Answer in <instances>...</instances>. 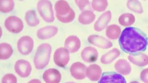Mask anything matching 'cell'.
<instances>
[{
	"label": "cell",
	"mask_w": 148,
	"mask_h": 83,
	"mask_svg": "<svg viewBox=\"0 0 148 83\" xmlns=\"http://www.w3.org/2000/svg\"><path fill=\"white\" fill-rule=\"evenodd\" d=\"M119 43L123 51L128 53H136L146 50L147 38L138 28L128 27L121 33Z\"/></svg>",
	"instance_id": "1"
},
{
	"label": "cell",
	"mask_w": 148,
	"mask_h": 83,
	"mask_svg": "<svg viewBox=\"0 0 148 83\" xmlns=\"http://www.w3.org/2000/svg\"><path fill=\"white\" fill-rule=\"evenodd\" d=\"M51 51L52 47L50 44L43 43L38 46L34 58V65L36 68L42 69L48 65Z\"/></svg>",
	"instance_id": "2"
},
{
	"label": "cell",
	"mask_w": 148,
	"mask_h": 83,
	"mask_svg": "<svg viewBox=\"0 0 148 83\" xmlns=\"http://www.w3.org/2000/svg\"><path fill=\"white\" fill-rule=\"evenodd\" d=\"M55 10L57 18L62 22H70L75 18V11L71 8L67 1H57L55 4Z\"/></svg>",
	"instance_id": "3"
},
{
	"label": "cell",
	"mask_w": 148,
	"mask_h": 83,
	"mask_svg": "<svg viewBox=\"0 0 148 83\" xmlns=\"http://www.w3.org/2000/svg\"><path fill=\"white\" fill-rule=\"evenodd\" d=\"M37 8L42 18L47 22H52L55 20L53 5L51 1L41 0L38 2Z\"/></svg>",
	"instance_id": "4"
},
{
	"label": "cell",
	"mask_w": 148,
	"mask_h": 83,
	"mask_svg": "<svg viewBox=\"0 0 148 83\" xmlns=\"http://www.w3.org/2000/svg\"><path fill=\"white\" fill-rule=\"evenodd\" d=\"M34 41L29 36L22 37L18 40L17 48L19 52L23 55L29 54L34 48Z\"/></svg>",
	"instance_id": "5"
},
{
	"label": "cell",
	"mask_w": 148,
	"mask_h": 83,
	"mask_svg": "<svg viewBox=\"0 0 148 83\" xmlns=\"http://www.w3.org/2000/svg\"><path fill=\"white\" fill-rule=\"evenodd\" d=\"M5 26L8 31L15 33L21 32L24 27L21 20L14 16H10L5 19Z\"/></svg>",
	"instance_id": "6"
},
{
	"label": "cell",
	"mask_w": 148,
	"mask_h": 83,
	"mask_svg": "<svg viewBox=\"0 0 148 83\" xmlns=\"http://www.w3.org/2000/svg\"><path fill=\"white\" fill-rule=\"evenodd\" d=\"M70 60V54L67 49L60 48L55 51L54 54V61L59 67H64Z\"/></svg>",
	"instance_id": "7"
},
{
	"label": "cell",
	"mask_w": 148,
	"mask_h": 83,
	"mask_svg": "<svg viewBox=\"0 0 148 83\" xmlns=\"http://www.w3.org/2000/svg\"><path fill=\"white\" fill-rule=\"evenodd\" d=\"M14 68L17 74L23 78L29 76L32 70L30 62L24 59H19L17 61Z\"/></svg>",
	"instance_id": "8"
},
{
	"label": "cell",
	"mask_w": 148,
	"mask_h": 83,
	"mask_svg": "<svg viewBox=\"0 0 148 83\" xmlns=\"http://www.w3.org/2000/svg\"><path fill=\"white\" fill-rule=\"evenodd\" d=\"M98 83H126L124 76L114 72H105Z\"/></svg>",
	"instance_id": "9"
},
{
	"label": "cell",
	"mask_w": 148,
	"mask_h": 83,
	"mask_svg": "<svg viewBox=\"0 0 148 83\" xmlns=\"http://www.w3.org/2000/svg\"><path fill=\"white\" fill-rule=\"evenodd\" d=\"M88 41L90 44L102 49L110 48L113 46L110 41L98 35H91L88 37Z\"/></svg>",
	"instance_id": "10"
},
{
	"label": "cell",
	"mask_w": 148,
	"mask_h": 83,
	"mask_svg": "<svg viewBox=\"0 0 148 83\" xmlns=\"http://www.w3.org/2000/svg\"><path fill=\"white\" fill-rule=\"evenodd\" d=\"M87 69L85 65L80 62L74 63L71 66L70 71L72 76L77 80H82L86 77Z\"/></svg>",
	"instance_id": "11"
},
{
	"label": "cell",
	"mask_w": 148,
	"mask_h": 83,
	"mask_svg": "<svg viewBox=\"0 0 148 83\" xmlns=\"http://www.w3.org/2000/svg\"><path fill=\"white\" fill-rule=\"evenodd\" d=\"M43 79L46 83H59L61 80V75L58 70L49 69L43 73Z\"/></svg>",
	"instance_id": "12"
},
{
	"label": "cell",
	"mask_w": 148,
	"mask_h": 83,
	"mask_svg": "<svg viewBox=\"0 0 148 83\" xmlns=\"http://www.w3.org/2000/svg\"><path fill=\"white\" fill-rule=\"evenodd\" d=\"M112 18V14L110 10L101 15L94 24L95 31L100 32L107 27Z\"/></svg>",
	"instance_id": "13"
},
{
	"label": "cell",
	"mask_w": 148,
	"mask_h": 83,
	"mask_svg": "<svg viewBox=\"0 0 148 83\" xmlns=\"http://www.w3.org/2000/svg\"><path fill=\"white\" fill-rule=\"evenodd\" d=\"M98 56V52L97 50L92 47H86L81 52L82 59L84 62L88 63L95 62L97 60Z\"/></svg>",
	"instance_id": "14"
},
{
	"label": "cell",
	"mask_w": 148,
	"mask_h": 83,
	"mask_svg": "<svg viewBox=\"0 0 148 83\" xmlns=\"http://www.w3.org/2000/svg\"><path fill=\"white\" fill-rule=\"evenodd\" d=\"M58 28L53 25L45 26L37 31V36L40 39H47L51 38L56 34Z\"/></svg>",
	"instance_id": "15"
},
{
	"label": "cell",
	"mask_w": 148,
	"mask_h": 83,
	"mask_svg": "<svg viewBox=\"0 0 148 83\" xmlns=\"http://www.w3.org/2000/svg\"><path fill=\"white\" fill-rule=\"evenodd\" d=\"M64 47L71 52H75L80 48L81 42L77 36H70L65 40Z\"/></svg>",
	"instance_id": "16"
},
{
	"label": "cell",
	"mask_w": 148,
	"mask_h": 83,
	"mask_svg": "<svg viewBox=\"0 0 148 83\" xmlns=\"http://www.w3.org/2000/svg\"><path fill=\"white\" fill-rule=\"evenodd\" d=\"M102 70L100 66L93 64L89 66L86 70V76L91 81H97L101 77Z\"/></svg>",
	"instance_id": "17"
},
{
	"label": "cell",
	"mask_w": 148,
	"mask_h": 83,
	"mask_svg": "<svg viewBox=\"0 0 148 83\" xmlns=\"http://www.w3.org/2000/svg\"><path fill=\"white\" fill-rule=\"evenodd\" d=\"M128 59L132 63L139 67H144L148 65V56L143 53L131 54L128 56Z\"/></svg>",
	"instance_id": "18"
},
{
	"label": "cell",
	"mask_w": 148,
	"mask_h": 83,
	"mask_svg": "<svg viewBox=\"0 0 148 83\" xmlns=\"http://www.w3.org/2000/svg\"><path fill=\"white\" fill-rule=\"evenodd\" d=\"M116 70L122 75H128L131 72L132 68L129 62L124 59H119L115 64Z\"/></svg>",
	"instance_id": "19"
},
{
	"label": "cell",
	"mask_w": 148,
	"mask_h": 83,
	"mask_svg": "<svg viewBox=\"0 0 148 83\" xmlns=\"http://www.w3.org/2000/svg\"><path fill=\"white\" fill-rule=\"evenodd\" d=\"M120 53V51L118 49H113L102 56L100 61L103 64H110L118 57Z\"/></svg>",
	"instance_id": "20"
},
{
	"label": "cell",
	"mask_w": 148,
	"mask_h": 83,
	"mask_svg": "<svg viewBox=\"0 0 148 83\" xmlns=\"http://www.w3.org/2000/svg\"><path fill=\"white\" fill-rule=\"evenodd\" d=\"M95 16L94 13L91 10H84L79 15L78 20L81 24H90L95 20Z\"/></svg>",
	"instance_id": "21"
},
{
	"label": "cell",
	"mask_w": 148,
	"mask_h": 83,
	"mask_svg": "<svg viewBox=\"0 0 148 83\" xmlns=\"http://www.w3.org/2000/svg\"><path fill=\"white\" fill-rule=\"evenodd\" d=\"M121 33L120 27L116 24H112L108 26L106 29V35L110 39H117L120 36Z\"/></svg>",
	"instance_id": "22"
},
{
	"label": "cell",
	"mask_w": 148,
	"mask_h": 83,
	"mask_svg": "<svg viewBox=\"0 0 148 83\" xmlns=\"http://www.w3.org/2000/svg\"><path fill=\"white\" fill-rule=\"evenodd\" d=\"M13 48L11 45L6 43H1L0 44V59H8L12 55Z\"/></svg>",
	"instance_id": "23"
},
{
	"label": "cell",
	"mask_w": 148,
	"mask_h": 83,
	"mask_svg": "<svg viewBox=\"0 0 148 83\" xmlns=\"http://www.w3.org/2000/svg\"><path fill=\"white\" fill-rule=\"evenodd\" d=\"M25 19L27 24L29 26H36L39 24V20L36 12L34 10H29L26 12Z\"/></svg>",
	"instance_id": "24"
},
{
	"label": "cell",
	"mask_w": 148,
	"mask_h": 83,
	"mask_svg": "<svg viewBox=\"0 0 148 83\" xmlns=\"http://www.w3.org/2000/svg\"><path fill=\"white\" fill-rule=\"evenodd\" d=\"M135 18L133 14L125 13L122 14L119 17V22L122 26H130L134 23Z\"/></svg>",
	"instance_id": "25"
},
{
	"label": "cell",
	"mask_w": 148,
	"mask_h": 83,
	"mask_svg": "<svg viewBox=\"0 0 148 83\" xmlns=\"http://www.w3.org/2000/svg\"><path fill=\"white\" fill-rule=\"evenodd\" d=\"M127 6L130 10L135 13L141 14L143 12V7L139 1L136 0L128 1Z\"/></svg>",
	"instance_id": "26"
},
{
	"label": "cell",
	"mask_w": 148,
	"mask_h": 83,
	"mask_svg": "<svg viewBox=\"0 0 148 83\" xmlns=\"http://www.w3.org/2000/svg\"><path fill=\"white\" fill-rule=\"evenodd\" d=\"M92 7L94 10L98 12H102L106 10L108 5L106 0H93L92 3Z\"/></svg>",
	"instance_id": "27"
},
{
	"label": "cell",
	"mask_w": 148,
	"mask_h": 83,
	"mask_svg": "<svg viewBox=\"0 0 148 83\" xmlns=\"http://www.w3.org/2000/svg\"><path fill=\"white\" fill-rule=\"evenodd\" d=\"M14 5L13 0H1L0 10L4 13L10 12L14 9Z\"/></svg>",
	"instance_id": "28"
},
{
	"label": "cell",
	"mask_w": 148,
	"mask_h": 83,
	"mask_svg": "<svg viewBox=\"0 0 148 83\" xmlns=\"http://www.w3.org/2000/svg\"><path fill=\"white\" fill-rule=\"evenodd\" d=\"M2 83H17L16 76L13 74L8 73L5 75L2 79Z\"/></svg>",
	"instance_id": "29"
},
{
	"label": "cell",
	"mask_w": 148,
	"mask_h": 83,
	"mask_svg": "<svg viewBox=\"0 0 148 83\" xmlns=\"http://www.w3.org/2000/svg\"><path fill=\"white\" fill-rule=\"evenodd\" d=\"M75 2L81 10H84L85 7L88 5H89L90 3V1L88 0H82V1L77 0V1H75Z\"/></svg>",
	"instance_id": "30"
},
{
	"label": "cell",
	"mask_w": 148,
	"mask_h": 83,
	"mask_svg": "<svg viewBox=\"0 0 148 83\" xmlns=\"http://www.w3.org/2000/svg\"><path fill=\"white\" fill-rule=\"evenodd\" d=\"M140 79L145 83H148V68L143 70L140 74Z\"/></svg>",
	"instance_id": "31"
},
{
	"label": "cell",
	"mask_w": 148,
	"mask_h": 83,
	"mask_svg": "<svg viewBox=\"0 0 148 83\" xmlns=\"http://www.w3.org/2000/svg\"><path fill=\"white\" fill-rule=\"evenodd\" d=\"M28 83H42L39 80L37 79H33V80H30V82H28Z\"/></svg>",
	"instance_id": "32"
},
{
	"label": "cell",
	"mask_w": 148,
	"mask_h": 83,
	"mask_svg": "<svg viewBox=\"0 0 148 83\" xmlns=\"http://www.w3.org/2000/svg\"><path fill=\"white\" fill-rule=\"evenodd\" d=\"M130 83H139L137 81H133V82H131Z\"/></svg>",
	"instance_id": "33"
},
{
	"label": "cell",
	"mask_w": 148,
	"mask_h": 83,
	"mask_svg": "<svg viewBox=\"0 0 148 83\" xmlns=\"http://www.w3.org/2000/svg\"><path fill=\"white\" fill-rule=\"evenodd\" d=\"M65 83H75L73 82H66Z\"/></svg>",
	"instance_id": "34"
}]
</instances>
